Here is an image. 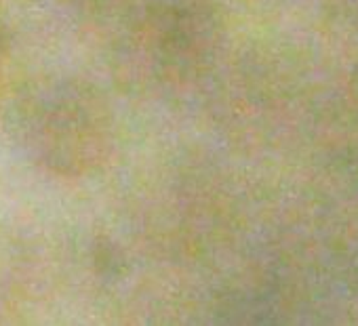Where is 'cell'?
Listing matches in <instances>:
<instances>
[{
    "mask_svg": "<svg viewBox=\"0 0 358 326\" xmlns=\"http://www.w3.org/2000/svg\"><path fill=\"white\" fill-rule=\"evenodd\" d=\"M9 53H11V40H9V34H7L5 26L0 24V78H3V74L7 70Z\"/></svg>",
    "mask_w": 358,
    "mask_h": 326,
    "instance_id": "obj_3",
    "label": "cell"
},
{
    "mask_svg": "<svg viewBox=\"0 0 358 326\" xmlns=\"http://www.w3.org/2000/svg\"><path fill=\"white\" fill-rule=\"evenodd\" d=\"M7 133L28 162L62 179L93 175L116 145L108 99L72 76L28 82L7 110Z\"/></svg>",
    "mask_w": 358,
    "mask_h": 326,
    "instance_id": "obj_1",
    "label": "cell"
},
{
    "mask_svg": "<svg viewBox=\"0 0 358 326\" xmlns=\"http://www.w3.org/2000/svg\"><path fill=\"white\" fill-rule=\"evenodd\" d=\"M209 26L192 3H158L131 26L124 57L131 72L145 84L173 87L196 76L205 57Z\"/></svg>",
    "mask_w": 358,
    "mask_h": 326,
    "instance_id": "obj_2",
    "label": "cell"
},
{
    "mask_svg": "<svg viewBox=\"0 0 358 326\" xmlns=\"http://www.w3.org/2000/svg\"><path fill=\"white\" fill-rule=\"evenodd\" d=\"M80 3H103V0H80Z\"/></svg>",
    "mask_w": 358,
    "mask_h": 326,
    "instance_id": "obj_4",
    "label": "cell"
}]
</instances>
